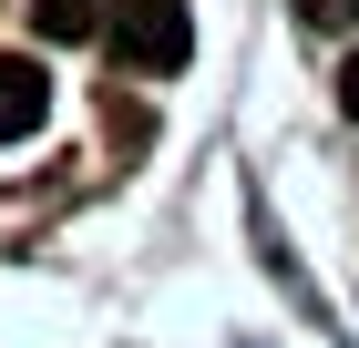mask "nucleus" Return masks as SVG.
<instances>
[{
    "label": "nucleus",
    "mask_w": 359,
    "mask_h": 348,
    "mask_svg": "<svg viewBox=\"0 0 359 348\" xmlns=\"http://www.w3.org/2000/svg\"><path fill=\"white\" fill-rule=\"evenodd\" d=\"M113 52H123V72H144V82L185 72L195 11H185V0H113Z\"/></svg>",
    "instance_id": "obj_1"
},
{
    "label": "nucleus",
    "mask_w": 359,
    "mask_h": 348,
    "mask_svg": "<svg viewBox=\"0 0 359 348\" xmlns=\"http://www.w3.org/2000/svg\"><path fill=\"white\" fill-rule=\"evenodd\" d=\"M41 123H52V72L21 62V52H0V144L41 134Z\"/></svg>",
    "instance_id": "obj_2"
},
{
    "label": "nucleus",
    "mask_w": 359,
    "mask_h": 348,
    "mask_svg": "<svg viewBox=\"0 0 359 348\" xmlns=\"http://www.w3.org/2000/svg\"><path fill=\"white\" fill-rule=\"evenodd\" d=\"M41 41H113V0H31Z\"/></svg>",
    "instance_id": "obj_3"
},
{
    "label": "nucleus",
    "mask_w": 359,
    "mask_h": 348,
    "mask_svg": "<svg viewBox=\"0 0 359 348\" xmlns=\"http://www.w3.org/2000/svg\"><path fill=\"white\" fill-rule=\"evenodd\" d=\"M298 21H308V31H349L359 0H298Z\"/></svg>",
    "instance_id": "obj_4"
},
{
    "label": "nucleus",
    "mask_w": 359,
    "mask_h": 348,
    "mask_svg": "<svg viewBox=\"0 0 359 348\" xmlns=\"http://www.w3.org/2000/svg\"><path fill=\"white\" fill-rule=\"evenodd\" d=\"M339 113H349V123H359V52L339 62Z\"/></svg>",
    "instance_id": "obj_5"
}]
</instances>
